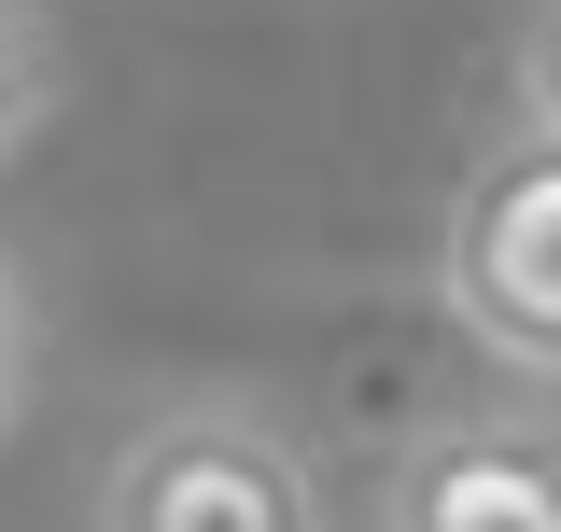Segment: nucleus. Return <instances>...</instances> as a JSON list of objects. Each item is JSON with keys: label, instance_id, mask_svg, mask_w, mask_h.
Wrapping results in <instances>:
<instances>
[{"label": "nucleus", "instance_id": "nucleus-1", "mask_svg": "<svg viewBox=\"0 0 561 532\" xmlns=\"http://www.w3.org/2000/svg\"><path fill=\"white\" fill-rule=\"evenodd\" d=\"M99 532H323V463L267 393H169L113 435Z\"/></svg>", "mask_w": 561, "mask_h": 532}, {"label": "nucleus", "instance_id": "nucleus-2", "mask_svg": "<svg viewBox=\"0 0 561 532\" xmlns=\"http://www.w3.org/2000/svg\"><path fill=\"white\" fill-rule=\"evenodd\" d=\"M435 294H449V323L478 336L505 379H548L561 393V127H505L449 183Z\"/></svg>", "mask_w": 561, "mask_h": 532}, {"label": "nucleus", "instance_id": "nucleus-3", "mask_svg": "<svg viewBox=\"0 0 561 532\" xmlns=\"http://www.w3.org/2000/svg\"><path fill=\"white\" fill-rule=\"evenodd\" d=\"M379 532H561V420L449 406L379 463Z\"/></svg>", "mask_w": 561, "mask_h": 532}, {"label": "nucleus", "instance_id": "nucleus-4", "mask_svg": "<svg viewBox=\"0 0 561 532\" xmlns=\"http://www.w3.org/2000/svg\"><path fill=\"white\" fill-rule=\"evenodd\" d=\"M505 127H561V0H519L505 28Z\"/></svg>", "mask_w": 561, "mask_h": 532}, {"label": "nucleus", "instance_id": "nucleus-5", "mask_svg": "<svg viewBox=\"0 0 561 532\" xmlns=\"http://www.w3.org/2000/svg\"><path fill=\"white\" fill-rule=\"evenodd\" d=\"M43 99H57V57H43V28H28V14L0 0V154L43 127Z\"/></svg>", "mask_w": 561, "mask_h": 532}, {"label": "nucleus", "instance_id": "nucleus-6", "mask_svg": "<svg viewBox=\"0 0 561 532\" xmlns=\"http://www.w3.org/2000/svg\"><path fill=\"white\" fill-rule=\"evenodd\" d=\"M14 406H28V280L0 266V435H14Z\"/></svg>", "mask_w": 561, "mask_h": 532}]
</instances>
